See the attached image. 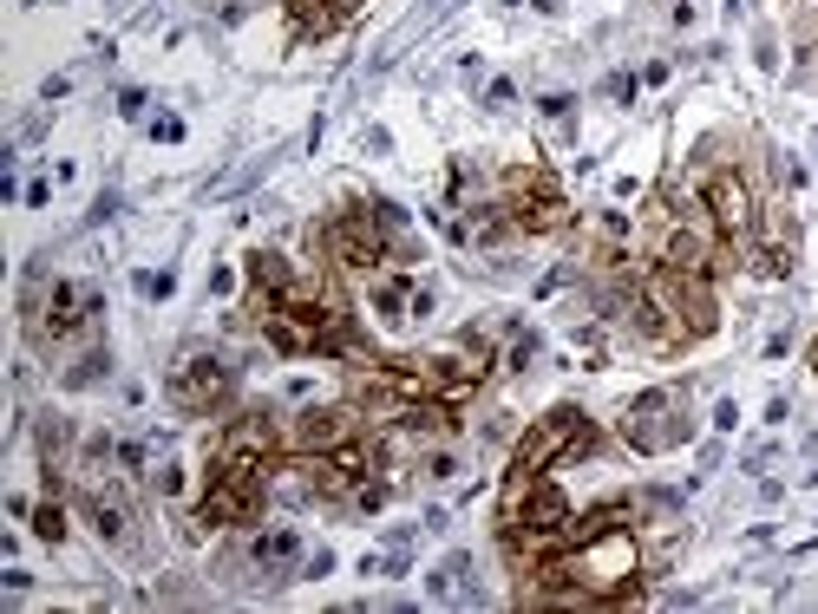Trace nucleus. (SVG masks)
<instances>
[{
    "instance_id": "nucleus-1",
    "label": "nucleus",
    "mask_w": 818,
    "mask_h": 614,
    "mask_svg": "<svg viewBox=\"0 0 818 614\" xmlns=\"http://www.w3.org/2000/svg\"><path fill=\"white\" fill-rule=\"evenodd\" d=\"M583 444H596V425H589L577 405H557V412H543L537 425L524 432V444H517L511 470H531V478H543L550 464H563L569 451H583Z\"/></svg>"
},
{
    "instance_id": "nucleus-2",
    "label": "nucleus",
    "mask_w": 818,
    "mask_h": 614,
    "mask_svg": "<svg viewBox=\"0 0 818 614\" xmlns=\"http://www.w3.org/2000/svg\"><path fill=\"white\" fill-rule=\"evenodd\" d=\"M223 399H230V367H223V353L183 347L177 367H171V405L190 412V418H210V412H223Z\"/></svg>"
},
{
    "instance_id": "nucleus-3",
    "label": "nucleus",
    "mask_w": 818,
    "mask_h": 614,
    "mask_svg": "<svg viewBox=\"0 0 818 614\" xmlns=\"http://www.w3.org/2000/svg\"><path fill=\"white\" fill-rule=\"evenodd\" d=\"M504 216H511V229H524V236H550V229L569 222V203H563V190H557L550 171H511Z\"/></svg>"
},
{
    "instance_id": "nucleus-4",
    "label": "nucleus",
    "mask_w": 818,
    "mask_h": 614,
    "mask_svg": "<svg viewBox=\"0 0 818 614\" xmlns=\"http://www.w3.org/2000/svg\"><path fill=\"white\" fill-rule=\"evenodd\" d=\"M622 438L635 444V451H674V444H688L694 425L688 412H681V393H642L622 418Z\"/></svg>"
},
{
    "instance_id": "nucleus-5",
    "label": "nucleus",
    "mask_w": 818,
    "mask_h": 614,
    "mask_svg": "<svg viewBox=\"0 0 818 614\" xmlns=\"http://www.w3.org/2000/svg\"><path fill=\"white\" fill-rule=\"evenodd\" d=\"M99 314V294L79 288V282H52L46 301H26V333H33V347L46 340H66V333H79Z\"/></svg>"
},
{
    "instance_id": "nucleus-6",
    "label": "nucleus",
    "mask_w": 818,
    "mask_h": 614,
    "mask_svg": "<svg viewBox=\"0 0 818 614\" xmlns=\"http://www.w3.org/2000/svg\"><path fill=\"white\" fill-rule=\"evenodd\" d=\"M700 203L714 216V229L727 236V248H753V229H759V209H753V190L740 171H714L700 183Z\"/></svg>"
},
{
    "instance_id": "nucleus-7",
    "label": "nucleus",
    "mask_w": 818,
    "mask_h": 614,
    "mask_svg": "<svg viewBox=\"0 0 818 614\" xmlns=\"http://www.w3.org/2000/svg\"><path fill=\"white\" fill-rule=\"evenodd\" d=\"M347 438H361V418H353L347 405H308L302 418H295V444L315 458V451H341Z\"/></svg>"
},
{
    "instance_id": "nucleus-8",
    "label": "nucleus",
    "mask_w": 818,
    "mask_h": 614,
    "mask_svg": "<svg viewBox=\"0 0 818 614\" xmlns=\"http://www.w3.org/2000/svg\"><path fill=\"white\" fill-rule=\"evenodd\" d=\"M276 444H282V432L268 425L262 412H249V418H236V425L223 432L216 458H236V464H276Z\"/></svg>"
},
{
    "instance_id": "nucleus-9",
    "label": "nucleus",
    "mask_w": 818,
    "mask_h": 614,
    "mask_svg": "<svg viewBox=\"0 0 818 614\" xmlns=\"http://www.w3.org/2000/svg\"><path fill=\"white\" fill-rule=\"evenodd\" d=\"M432 601H478V581H472V555H446L439 569L426 575Z\"/></svg>"
},
{
    "instance_id": "nucleus-10",
    "label": "nucleus",
    "mask_w": 818,
    "mask_h": 614,
    "mask_svg": "<svg viewBox=\"0 0 818 614\" xmlns=\"http://www.w3.org/2000/svg\"><path fill=\"white\" fill-rule=\"evenodd\" d=\"M40 458H46V490H60V478L72 470V425L66 418H40Z\"/></svg>"
},
{
    "instance_id": "nucleus-11",
    "label": "nucleus",
    "mask_w": 818,
    "mask_h": 614,
    "mask_svg": "<svg viewBox=\"0 0 818 614\" xmlns=\"http://www.w3.org/2000/svg\"><path fill=\"white\" fill-rule=\"evenodd\" d=\"M249 555H256V569H295L302 563V536L295 529H262L249 543Z\"/></svg>"
},
{
    "instance_id": "nucleus-12",
    "label": "nucleus",
    "mask_w": 818,
    "mask_h": 614,
    "mask_svg": "<svg viewBox=\"0 0 818 614\" xmlns=\"http://www.w3.org/2000/svg\"><path fill=\"white\" fill-rule=\"evenodd\" d=\"M249 282H256L262 294H276V301H282V294L295 288V268L276 256V248H262V256H249Z\"/></svg>"
},
{
    "instance_id": "nucleus-13",
    "label": "nucleus",
    "mask_w": 818,
    "mask_h": 614,
    "mask_svg": "<svg viewBox=\"0 0 818 614\" xmlns=\"http://www.w3.org/2000/svg\"><path fill=\"white\" fill-rule=\"evenodd\" d=\"M33 536L40 543H66V504L60 497H46V504L33 510Z\"/></svg>"
},
{
    "instance_id": "nucleus-14",
    "label": "nucleus",
    "mask_w": 818,
    "mask_h": 614,
    "mask_svg": "<svg viewBox=\"0 0 818 614\" xmlns=\"http://www.w3.org/2000/svg\"><path fill=\"white\" fill-rule=\"evenodd\" d=\"M406 301H413V294H406V282H380V288H373L380 321H406Z\"/></svg>"
},
{
    "instance_id": "nucleus-15",
    "label": "nucleus",
    "mask_w": 818,
    "mask_h": 614,
    "mask_svg": "<svg viewBox=\"0 0 818 614\" xmlns=\"http://www.w3.org/2000/svg\"><path fill=\"white\" fill-rule=\"evenodd\" d=\"M105 367H112V359H105V353H86V359H79V367L66 373V386H92V379H99Z\"/></svg>"
},
{
    "instance_id": "nucleus-16",
    "label": "nucleus",
    "mask_w": 818,
    "mask_h": 614,
    "mask_svg": "<svg viewBox=\"0 0 818 614\" xmlns=\"http://www.w3.org/2000/svg\"><path fill=\"white\" fill-rule=\"evenodd\" d=\"M426 478H458V451H446V444H439V451H426Z\"/></svg>"
},
{
    "instance_id": "nucleus-17",
    "label": "nucleus",
    "mask_w": 818,
    "mask_h": 614,
    "mask_svg": "<svg viewBox=\"0 0 818 614\" xmlns=\"http://www.w3.org/2000/svg\"><path fill=\"white\" fill-rule=\"evenodd\" d=\"M543 118H550V125H569V118H577V98H569V92H550V98H543Z\"/></svg>"
},
{
    "instance_id": "nucleus-18",
    "label": "nucleus",
    "mask_w": 818,
    "mask_h": 614,
    "mask_svg": "<svg viewBox=\"0 0 818 614\" xmlns=\"http://www.w3.org/2000/svg\"><path fill=\"white\" fill-rule=\"evenodd\" d=\"M151 484H157L164 497H177V490H183V464H157V470H151Z\"/></svg>"
},
{
    "instance_id": "nucleus-19",
    "label": "nucleus",
    "mask_w": 818,
    "mask_h": 614,
    "mask_svg": "<svg viewBox=\"0 0 818 614\" xmlns=\"http://www.w3.org/2000/svg\"><path fill=\"white\" fill-rule=\"evenodd\" d=\"M171 288H177V274H138V294H145V301H164Z\"/></svg>"
},
{
    "instance_id": "nucleus-20",
    "label": "nucleus",
    "mask_w": 818,
    "mask_h": 614,
    "mask_svg": "<svg viewBox=\"0 0 818 614\" xmlns=\"http://www.w3.org/2000/svg\"><path fill=\"white\" fill-rule=\"evenodd\" d=\"M531 359H537V333H517V340H511V367H517V373H524V367H531Z\"/></svg>"
},
{
    "instance_id": "nucleus-21",
    "label": "nucleus",
    "mask_w": 818,
    "mask_h": 614,
    "mask_svg": "<svg viewBox=\"0 0 818 614\" xmlns=\"http://www.w3.org/2000/svg\"><path fill=\"white\" fill-rule=\"evenodd\" d=\"M511 98H517V86H511V79H491V92H484V105H491V111H504Z\"/></svg>"
},
{
    "instance_id": "nucleus-22",
    "label": "nucleus",
    "mask_w": 818,
    "mask_h": 614,
    "mask_svg": "<svg viewBox=\"0 0 818 614\" xmlns=\"http://www.w3.org/2000/svg\"><path fill=\"white\" fill-rule=\"evenodd\" d=\"M151 137H157V144H177V137H183V118H151Z\"/></svg>"
},
{
    "instance_id": "nucleus-23",
    "label": "nucleus",
    "mask_w": 818,
    "mask_h": 614,
    "mask_svg": "<svg viewBox=\"0 0 818 614\" xmlns=\"http://www.w3.org/2000/svg\"><path fill=\"white\" fill-rule=\"evenodd\" d=\"M609 98L629 105V98H635V72H616V79H609Z\"/></svg>"
},
{
    "instance_id": "nucleus-24",
    "label": "nucleus",
    "mask_w": 818,
    "mask_h": 614,
    "mask_svg": "<svg viewBox=\"0 0 818 614\" xmlns=\"http://www.w3.org/2000/svg\"><path fill=\"white\" fill-rule=\"evenodd\" d=\"M714 425H720V432H733V425H740V405L720 399V405H714Z\"/></svg>"
},
{
    "instance_id": "nucleus-25",
    "label": "nucleus",
    "mask_w": 818,
    "mask_h": 614,
    "mask_svg": "<svg viewBox=\"0 0 818 614\" xmlns=\"http://www.w3.org/2000/svg\"><path fill=\"white\" fill-rule=\"evenodd\" d=\"M145 111V92H118V118H138Z\"/></svg>"
},
{
    "instance_id": "nucleus-26",
    "label": "nucleus",
    "mask_w": 818,
    "mask_h": 614,
    "mask_svg": "<svg viewBox=\"0 0 818 614\" xmlns=\"http://www.w3.org/2000/svg\"><path fill=\"white\" fill-rule=\"evenodd\" d=\"M531 7H537V14H557V7H563V0H531Z\"/></svg>"
},
{
    "instance_id": "nucleus-27",
    "label": "nucleus",
    "mask_w": 818,
    "mask_h": 614,
    "mask_svg": "<svg viewBox=\"0 0 818 614\" xmlns=\"http://www.w3.org/2000/svg\"><path fill=\"white\" fill-rule=\"evenodd\" d=\"M812 367H818V340H812Z\"/></svg>"
}]
</instances>
